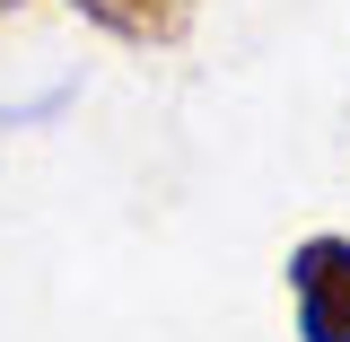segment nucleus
<instances>
[{
    "label": "nucleus",
    "mask_w": 350,
    "mask_h": 342,
    "mask_svg": "<svg viewBox=\"0 0 350 342\" xmlns=\"http://www.w3.org/2000/svg\"><path fill=\"white\" fill-rule=\"evenodd\" d=\"M9 9H18V0H0V18H9Z\"/></svg>",
    "instance_id": "3"
},
{
    "label": "nucleus",
    "mask_w": 350,
    "mask_h": 342,
    "mask_svg": "<svg viewBox=\"0 0 350 342\" xmlns=\"http://www.w3.org/2000/svg\"><path fill=\"white\" fill-rule=\"evenodd\" d=\"M70 18H88L96 36L114 44H140V53H167V44L193 36V18H202V0H62Z\"/></svg>",
    "instance_id": "2"
},
{
    "label": "nucleus",
    "mask_w": 350,
    "mask_h": 342,
    "mask_svg": "<svg viewBox=\"0 0 350 342\" xmlns=\"http://www.w3.org/2000/svg\"><path fill=\"white\" fill-rule=\"evenodd\" d=\"M289 325L298 342H350V237L315 228L289 246Z\"/></svg>",
    "instance_id": "1"
}]
</instances>
